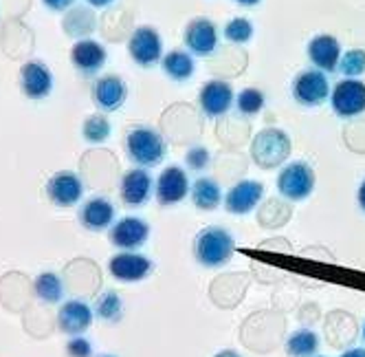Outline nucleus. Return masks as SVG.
I'll return each instance as SVG.
<instances>
[{"mask_svg":"<svg viewBox=\"0 0 365 357\" xmlns=\"http://www.w3.org/2000/svg\"><path fill=\"white\" fill-rule=\"evenodd\" d=\"M233 249H236L233 236L225 227H218V225H210L200 229L194 238V258L200 267H207V269L227 265L233 256Z\"/></svg>","mask_w":365,"mask_h":357,"instance_id":"nucleus-1","label":"nucleus"},{"mask_svg":"<svg viewBox=\"0 0 365 357\" xmlns=\"http://www.w3.org/2000/svg\"><path fill=\"white\" fill-rule=\"evenodd\" d=\"M293 152V141L289 133L282 129H264L253 137L251 144V157L257 168L262 170H273L289 161Z\"/></svg>","mask_w":365,"mask_h":357,"instance_id":"nucleus-2","label":"nucleus"},{"mask_svg":"<svg viewBox=\"0 0 365 357\" xmlns=\"http://www.w3.org/2000/svg\"><path fill=\"white\" fill-rule=\"evenodd\" d=\"M125 152L139 168L159 166L168 152L165 139L150 126H137L125 135Z\"/></svg>","mask_w":365,"mask_h":357,"instance_id":"nucleus-3","label":"nucleus"},{"mask_svg":"<svg viewBox=\"0 0 365 357\" xmlns=\"http://www.w3.org/2000/svg\"><path fill=\"white\" fill-rule=\"evenodd\" d=\"M315 170L306 161L284 164L277 174V192L289 201H304L315 190Z\"/></svg>","mask_w":365,"mask_h":357,"instance_id":"nucleus-4","label":"nucleus"},{"mask_svg":"<svg viewBox=\"0 0 365 357\" xmlns=\"http://www.w3.org/2000/svg\"><path fill=\"white\" fill-rule=\"evenodd\" d=\"M328 99L336 117H356L365 113V82L361 78H344L330 89Z\"/></svg>","mask_w":365,"mask_h":357,"instance_id":"nucleus-5","label":"nucleus"},{"mask_svg":"<svg viewBox=\"0 0 365 357\" xmlns=\"http://www.w3.org/2000/svg\"><path fill=\"white\" fill-rule=\"evenodd\" d=\"M128 54L139 66H154L163 60V40L154 27H137L128 40Z\"/></svg>","mask_w":365,"mask_h":357,"instance_id":"nucleus-6","label":"nucleus"},{"mask_svg":"<svg viewBox=\"0 0 365 357\" xmlns=\"http://www.w3.org/2000/svg\"><path fill=\"white\" fill-rule=\"evenodd\" d=\"M293 97H295L297 104H302L306 109L324 104V101L330 97L328 75L324 71H317V69L302 71L293 80Z\"/></svg>","mask_w":365,"mask_h":357,"instance_id":"nucleus-7","label":"nucleus"},{"mask_svg":"<svg viewBox=\"0 0 365 357\" xmlns=\"http://www.w3.org/2000/svg\"><path fill=\"white\" fill-rule=\"evenodd\" d=\"M46 196L58 208H73L84 196V181L82 176L73 170H60L51 174L46 181Z\"/></svg>","mask_w":365,"mask_h":357,"instance_id":"nucleus-8","label":"nucleus"},{"mask_svg":"<svg viewBox=\"0 0 365 357\" xmlns=\"http://www.w3.org/2000/svg\"><path fill=\"white\" fill-rule=\"evenodd\" d=\"M68 58L77 73L84 75V78H93V75H97L103 69V64H106L108 51L101 42H97L93 38H84V40L73 42Z\"/></svg>","mask_w":365,"mask_h":357,"instance_id":"nucleus-9","label":"nucleus"},{"mask_svg":"<svg viewBox=\"0 0 365 357\" xmlns=\"http://www.w3.org/2000/svg\"><path fill=\"white\" fill-rule=\"evenodd\" d=\"M154 271V263L139 251H119L108 261V273L119 283H141Z\"/></svg>","mask_w":365,"mask_h":357,"instance_id":"nucleus-10","label":"nucleus"},{"mask_svg":"<svg viewBox=\"0 0 365 357\" xmlns=\"http://www.w3.org/2000/svg\"><path fill=\"white\" fill-rule=\"evenodd\" d=\"M110 243L117 249L135 251L141 249L150 238V225L139 216H123L110 227Z\"/></svg>","mask_w":365,"mask_h":357,"instance_id":"nucleus-11","label":"nucleus"},{"mask_svg":"<svg viewBox=\"0 0 365 357\" xmlns=\"http://www.w3.org/2000/svg\"><path fill=\"white\" fill-rule=\"evenodd\" d=\"M20 89L29 99H46L53 91V73L48 64L40 60H31L20 66Z\"/></svg>","mask_w":365,"mask_h":357,"instance_id":"nucleus-12","label":"nucleus"},{"mask_svg":"<svg viewBox=\"0 0 365 357\" xmlns=\"http://www.w3.org/2000/svg\"><path fill=\"white\" fill-rule=\"evenodd\" d=\"M156 201L161 206H176L182 198L190 194V176L187 172L178 168V166H170L165 168L159 178H156V188H154Z\"/></svg>","mask_w":365,"mask_h":357,"instance_id":"nucleus-13","label":"nucleus"},{"mask_svg":"<svg viewBox=\"0 0 365 357\" xmlns=\"http://www.w3.org/2000/svg\"><path fill=\"white\" fill-rule=\"evenodd\" d=\"M264 196V186L259 181H253V178H242L236 186H233L227 194H225V208L229 214H238L245 216L249 212H253L259 201Z\"/></svg>","mask_w":365,"mask_h":357,"instance_id":"nucleus-14","label":"nucleus"},{"mask_svg":"<svg viewBox=\"0 0 365 357\" xmlns=\"http://www.w3.org/2000/svg\"><path fill=\"white\" fill-rule=\"evenodd\" d=\"M185 46L192 56H212L218 46V29L210 18H194L185 27Z\"/></svg>","mask_w":365,"mask_h":357,"instance_id":"nucleus-15","label":"nucleus"},{"mask_svg":"<svg viewBox=\"0 0 365 357\" xmlns=\"http://www.w3.org/2000/svg\"><path fill=\"white\" fill-rule=\"evenodd\" d=\"M95 320V309L84 300H66L58 311V326L66 336H82Z\"/></svg>","mask_w":365,"mask_h":357,"instance_id":"nucleus-16","label":"nucleus"},{"mask_svg":"<svg viewBox=\"0 0 365 357\" xmlns=\"http://www.w3.org/2000/svg\"><path fill=\"white\" fill-rule=\"evenodd\" d=\"M233 86L225 80H210L198 93V104L207 117H222L233 106Z\"/></svg>","mask_w":365,"mask_h":357,"instance_id":"nucleus-17","label":"nucleus"},{"mask_svg":"<svg viewBox=\"0 0 365 357\" xmlns=\"http://www.w3.org/2000/svg\"><path fill=\"white\" fill-rule=\"evenodd\" d=\"M125 99H128V84L119 75H101L93 84V101L101 111L115 113L125 104Z\"/></svg>","mask_w":365,"mask_h":357,"instance_id":"nucleus-18","label":"nucleus"},{"mask_svg":"<svg viewBox=\"0 0 365 357\" xmlns=\"http://www.w3.org/2000/svg\"><path fill=\"white\" fill-rule=\"evenodd\" d=\"M154 181L145 168H133L121 176V201L130 208H141L152 196Z\"/></svg>","mask_w":365,"mask_h":357,"instance_id":"nucleus-19","label":"nucleus"},{"mask_svg":"<svg viewBox=\"0 0 365 357\" xmlns=\"http://www.w3.org/2000/svg\"><path fill=\"white\" fill-rule=\"evenodd\" d=\"M308 58L317 71L332 73L341 60V44L330 34H319L308 42Z\"/></svg>","mask_w":365,"mask_h":357,"instance_id":"nucleus-20","label":"nucleus"},{"mask_svg":"<svg viewBox=\"0 0 365 357\" xmlns=\"http://www.w3.org/2000/svg\"><path fill=\"white\" fill-rule=\"evenodd\" d=\"M115 216H117L115 206L103 196L88 198L80 210V223L88 229V232H103V229H110L115 223Z\"/></svg>","mask_w":365,"mask_h":357,"instance_id":"nucleus-21","label":"nucleus"},{"mask_svg":"<svg viewBox=\"0 0 365 357\" xmlns=\"http://www.w3.org/2000/svg\"><path fill=\"white\" fill-rule=\"evenodd\" d=\"M161 69L163 73L168 75L170 80L174 82H187L194 78L196 73V62H194V56L190 51H182V49H172L163 56L161 60Z\"/></svg>","mask_w":365,"mask_h":357,"instance_id":"nucleus-22","label":"nucleus"},{"mask_svg":"<svg viewBox=\"0 0 365 357\" xmlns=\"http://www.w3.org/2000/svg\"><path fill=\"white\" fill-rule=\"evenodd\" d=\"M190 196H192V203L198 208V210H216L220 203L225 201V194L218 186V181H214L212 176H202V178H196L194 186L190 188Z\"/></svg>","mask_w":365,"mask_h":357,"instance_id":"nucleus-23","label":"nucleus"},{"mask_svg":"<svg viewBox=\"0 0 365 357\" xmlns=\"http://www.w3.org/2000/svg\"><path fill=\"white\" fill-rule=\"evenodd\" d=\"M62 27H64V31L71 36V38H80V40H84V38H88L93 31H95V27H97V18H95V14L88 9V7H71L68 11H66V16H64V20H62Z\"/></svg>","mask_w":365,"mask_h":357,"instance_id":"nucleus-24","label":"nucleus"},{"mask_svg":"<svg viewBox=\"0 0 365 357\" xmlns=\"http://www.w3.org/2000/svg\"><path fill=\"white\" fill-rule=\"evenodd\" d=\"M36 296L46 304H58L64 298V280L56 271H42L34 280Z\"/></svg>","mask_w":365,"mask_h":357,"instance_id":"nucleus-25","label":"nucleus"},{"mask_svg":"<svg viewBox=\"0 0 365 357\" xmlns=\"http://www.w3.org/2000/svg\"><path fill=\"white\" fill-rule=\"evenodd\" d=\"M319 336L312 328H297L286 340V353L291 357H312L317 355Z\"/></svg>","mask_w":365,"mask_h":357,"instance_id":"nucleus-26","label":"nucleus"},{"mask_svg":"<svg viewBox=\"0 0 365 357\" xmlns=\"http://www.w3.org/2000/svg\"><path fill=\"white\" fill-rule=\"evenodd\" d=\"M113 133V126L103 113H93L82 124V137L88 144H103Z\"/></svg>","mask_w":365,"mask_h":357,"instance_id":"nucleus-27","label":"nucleus"},{"mask_svg":"<svg viewBox=\"0 0 365 357\" xmlns=\"http://www.w3.org/2000/svg\"><path fill=\"white\" fill-rule=\"evenodd\" d=\"M95 316L103 322H119L123 318V300L117 291H103L97 298Z\"/></svg>","mask_w":365,"mask_h":357,"instance_id":"nucleus-28","label":"nucleus"},{"mask_svg":"<svg viewBox=\"0 0 365 357\" xmlns=\"http://www.w3.org/2000/svg\"><path fill=\"white\" fill-rule=\"evenodd\" d=\"M339 71H341L346 78H361L365 73V49H348L341 54V60H339Z\"/></svg>","mask_w":365,"mask_h":357,"instance_id":"nucleus-29","label":"nucleus"},{"mask_svg":"<svg viewBox=\"0 0 365 357\" xmlns=\"http://www.w3.org/2000/svg\"><path fill=\"white\" fill-rule=\"evenodd\" d=\"M264 104H267V97L259 89H242L236 97V109L247 117L257 115L264 109Z\"/></svg>","mask_w":365,"mask_h":357,"instance_id":"nucleus-30","label":"nucleus"},{"mask_svg":"<svg viewBox=\"0 0 365 357\" xmlns=\"http://www.w3.org/2000/svg\"><path fill=\"white\" fill-rule=\"evenodd\" d=\"M253 24H251V20L249 18H242V16H238V18H231L227 24H225V38L229 40V42H233V44H245V42H249L251 38H253Z\"/></svg>","mask_w":365,"mask_h":357,"instance_id":"nucleus-31","label":"nucleus"},{"mask_svg":"<svg viewBox=\"0 0 365 357\" xmlns=\"http://www.w3.org/2000/svg\"><path fill=\"white\" fill-rule=\"evenodd\" d=\"M185 161L192 170H205L207 166H210L212 161V155H210V150H207L205 146H194L187 150V155H185Z\"/></svg>","mask_w":365,"mask_h":357,"instance_id":"nucleus-32","label":"nucleus"},{"mask_svg":"<svg viewBox=\"0 0 365 357\" xmlns=\"http://www.w3.org/2000/svg\"><path fill=\"white\" fill-rule=\"evenodd\" d=\"M66 355L68 357H93V344L84 336H73L66 342Z\"/></svg>","mask_w":365,"mask_h":357,"instance_id":"nucleus-33","label":"nucleus"},{"mask_svg":"<svg viewBox=\"0 0 365 357\" xmlns=\"http://www.w3.org/2000/svg\"><path fill=\"white\" fill-rule=\"evenodd\" d=\"M51 11H68L77 0H42Z\"/></svg>","mask_w":365,"mask_h":357,"instance_id":"nucleus-34","label":"nucleus"},{"mask_svg":"<svg viewBox=\"0 0 365 357\" xmlns=\"http://www.w3.org/2000/svg\"><path fill=\"white\" fill-rule=\"evenodd\" d=\"M339 357H365V348H361V346H354V348H348V351H344Z\"/></svg>","mask_w":365,"mask_h":357,"instance_id":"nucleus-35","label":"nucleus"},{"mask_svg":"<svg viewBox=\"0 0 365 357\" xmlns=\"http://www.w3.org/2000/svg\"><path fill=\"white\" fill-rule=\"evenodd\" d=\"M115 0H86V5L88 7H93V9H101V7H108V5H113Z\"/></svg>","mask_w":365,"mask_h":357,"instance_id":"nucleus-36","label":"nucleus"},{"mask_svg":"<svg viewBox=\"0 0 365 357\" xmlns=\"http://www.w3.org/2000/svg\"><path fill=\"white\" fill-rule=\"evenodd\" d=\"M356 198H359V206H361V210L365 212V178H363V183L359 186V192H356Z\"/></svg>","mask_w":365,"mask_h":357,"instance_id":"nucleus-37","label":"nucleus"},{"mask_svg":"<svg viewBox=\"0 0 365 357\" xmlns=\"http://www.w3.org/2000/svg\"><path fill=\"white\" fill-rule=\"evenodd\" d=\"M214 357H242L238 351H231V348H225V351H218Z\"/></svg>","mask_w":365,"mask_h":357,"instance_id":"nucleus-38","label":"nucleus"},{"mask_svg":"<svg viewBox=\"0 0 365 357\" xmlns=\"http://www.w3.org/2000/svg\"><path fill=\"white\" fill-rule=\"evenodd\" d=\"M238 5H242V7H255V5H259L262 0H236Z\"/></svg>","mask_w":365,"mask_h":357,"instance_id":"nucleus-39","label":"nucleus"},{"mask_svg":"<svg viewBox=\"0 0 365 357\" xmlns=\"http://www.w3.org/2000/svg\"><path fill=\"white\" fill-rule=\"evenodd\" d=\"M361 333H363V342H365V324H363V331H361Z\"/></svg>","mask_w":365,"mask_h":357,"instance_id":"nucleus-40","label":"nucleus"},{"mask_svg":"<svg viewBox=\"0 0 365 357\" xmlns=\"http://www.w3.org/2000/svg\"><path fill=\"white\" fill-rule=\"evenodd\" d=\"M99 357H117V355H99Z\"/></svg>","mask_w":365,"mask_h":357,"instance_id":"nucleus-41","label":"nucleus"},{"mask_svg":"<svg viewBox=\"0 0 365 357\" xmlns=\"http://www.w3.org/2000/svg\"><path fill=\"white\" fill-rule=\"evenodd\" d=\"M312 357H326V355H312Z\"/></svg>","mask_w":365,"mask_h":357,"instance_id":"nucleus-42","label":"nucleus"}]
</instances>
